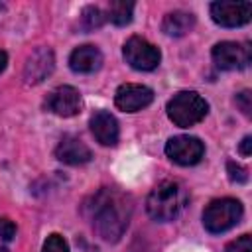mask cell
Here are the masks:
<instances>
[{
    "label": "cell",
    "mask_w": 252,
    "mask_h": 252,
    "mask_svg": "<svg viewBox=\"0 0 252 252\" xmlns=\"http://www.w3.org/2000/svg\"><path fill=\"white\" fill-rule=\"evenodd\" d=\"M83 211L102 240L116 242L124 234L130 222L132 205L124 193L104 187L94 195H91Z\"/></svg>",
    "instance_id": "obj_1"
},
{
    "label": "cell",
    "mask_w": 252,
    "mask_h": 252,
    "mask_svg": "<svg viewBox=\"0 0 252 252\" xmlns=\"http://www.w3.org/2000/svg\"><path fill=\"white\" fill-rule=\"evenodd\" d=\"M187 201H189V195H187L185 185L179 181L167 179V181L158 183L150 191L146 199V211L154 220L167 222L181 215Z\"/></svg>",
    "instance_id": "obj_2"
},
{
    "label": "cell",
    "mask_w": 252,
    "mask_h": 252,
    "mask_svg": "<svg viewBox=\"0 0 252 252\" xmlns=\"http://www.w3.org/2000/svg\"><path fill=\"white\" fill-rule=\"evenodd\" d=\"M165 110H167L169 120L175 126L189 128V126L199 124L207 116L209 104H207V100L199 93H195V91H181V93L173 94L167 100Z\"/></svg>",
    "instance_id": "obj_3"
},
{
    "label": "cell",
    "mask_w": 252,
    "mask_h": 252,
    "mask_svg": "<svg viewBox=\"0 0 252 252\" xmlns=\"http://www.w3.org/2000/svg\"><path fill=\"white\" fill-rule=\"evenodd\" d=\"M242 213L244 209L238 199H232V197L215 199L203 211V226L213 234L226 232L228 228L240 222Z\"/></svg>",
    "instance_id": "obj_4"
},
{
    "label": "cell",
    "mask_w": 252,
    "mask_h": 252,
    "mask_svg": "<svg viewBox=\"0 0 252 252\" xmlns=\"http://www.w3.org/2000/svg\"><path fill=\"white\" fill-rule=\"evenodd\" d=\"M122 55H124L126 63L136 71H154L161 61L159 49L154 43H150L148 39L138 37V35H132L124 43Z\"/></svg>",
    "instance_id": "obj_5"
},
{
    "label": "cell",
    "mask_w": 252,
    "mask_h": 252,
    "mask_svg": "<svg viewBox=\"0 0 252 252\" xmlns=\"http://www.w3.org/2000/svg\"><path fill=\"white\" fill-rule=\"evenodd\" d=\"M213 61L222 71H238L250 65L252 47L250 43L242 41H220L211 51Z\"/></svg>",
    "instance_id": "obj_6"
},
{
    "label": "cell",
    "mask_w": 252,
    "mask_h": 252,
    "mask_svg": "<svg viewBox=\"0 0 252 252\" xmlns=\"http://www.w3.org/2000/svg\"><path fill=\"white\" fill-rule=\"evenodd\" d=\"M165 156L179 165H195L205 156V144L195 136H173L165 144Z\"/></svg>",
    "instance_id": "obj_7"
},
{
    "label": "cell",
    "mask_w": 252,
    "mask_h": 252,
    "mask_svg": "<svg viewBox=\"0 0 252 252\" xmlns=\"http://www.w3.org/2000/svg\"><path fill=\"white\" fill-rule=\"evenodd\" d=\"M252 4L250 2H213L211 4V18L215 24L222 28H238L250 22Z\"/></svg>",
    "instance_id": "obj_8"
},
{
    "label": "cell",
    "mask_w": 252,
    "mask_h": 252,
    "mask_svg": "<svg viewBox=\"0 0 252 252\" xmlns=\"http://www.w3.org/2000/svg\"><path fill=\"white\" fill-rule=\"evenodd\" d=\"M81 106H83L81 93L71 85H61V87L53 89L45 100V108L57 116H63V118L79 114Z\"/></svg>",
    "instance_id": "obj_9"
},
{
    "label": "cell",
    "mask_w": 252,
    "mask_h": 252,
    "mask_svg": "<svg viewBox=\"0 0 252 252\" xmlns=\"http://www.w3.org/2000/svg\"><path fill=\"white\" fill-rule=\"evenodd\" d=\"M154 100V91L146 85H136V83H124L116 89L114 102L120 110L124 112H138L152 104Z\"/></svg>",
    "instance_id": "obj_10"
},
{
    "label": "cell",
    "mask_w": 252,
    "mask_h": 252,
    "mask_svg": "<svg viewBox=\"0 0 252 252\" xmlns=\"http://www.w3.org/2000/svg\"><path fill=\"white\" fill-rule=\"evenodd\" d=\"M53 67H55L53 51L47 47H37L26 61V67H24L26 83H32V85L41 83L53 73Z\"/></svg>",
    "instance_id": "obj_11"
},
{
    "label": "cell",
    "mask_w": 252,
    "mask_h": 252,
    "mask_svg": "<svg viewBox=\"0 0 252 252\" xmlns=\"http://www.w3.org/2000/svg\"><path fill=\"white\" fill-rule=\"evenodd\" d=\"M55 156H57V159L63 161V163L81 165V163L91 161L93 152H91V148H89L83 140H79V138H75V136H63L61 142H59L57 148H55Z\"/></svg>",
    "instance_id": "obj_12"
},
{
    "label": "cell",
    "mask_w": 252,
    "mask_h": 252,
    "mask_svg": "<svg viewBox=\"0 0 252 252\" xmlns=\"http://www.w3.org/2000/svg\"><path fill=\"white\" fill-rule=\"evenodd\" d=\"M91 132L94 136V140L102 146H114L118 142V122L116 118L108 112V110H96L93 116H91Z\"/></svg>",
    "instance_id": "obj_13"
},
{
    "label": "cell",
    "mask_w": 252,
    "mask_h": 252,
    "mask_svg": "<svg viewBox=\"0 0 252 252\" xmlns=\"http://www.w3.org/2000/svg\"><path fill=\"white\" fill-rule=\"evenodd\" d=\"M102 65V53L94 45H79L69 55V67L75 73H94Z\"/></svg>",
    "instance_id": "obj_14"
},
{
    "label": "cell",
    "mask_w": 252,
    "mask_h": 252,
    "mask_svg": "<svg viewBox=\"0 0 252 252\" xmlns=\"http://www.w3.org/2000/svg\"><path fill=\"white\" fill-rule=\"evenodd\" d=\"M193 26H195V16L185 10H173V12L165 14L163 22H161V30L173 37L185 35L187 32L193 30Z\"/></svg>",
    "instance_id": "obj_15"
},
{
    "label": "cell",
    "mask_w": 252,
    "mask_h": 252,
    "mask_svg": "<svg viewBox=\"0 0 252 252\" xmlns=\"http://www.w3.org/2000/svg\"><path fill=\"white\" fill-rule=\"evenodd\" d=\"M132 14H134V2H126V0H114L108 6V20L114 26H126L132 22Z\"/></svg>",
    "instance_id": "obj_16"
},
{
    "label": "cell",
    "mask_w": 252,
    "mask_h": 252,
    "mask_svg": "<svg viewBox=\"0 0 252 252\" xmlns=\"http://www.w3.org/2000/svg\"><path fill=\"white\" fill-rule=\"evenodd\" d=\"M104 20H106L104 12H102L100 8H96V6H87V8L81 12V26H83V30H87V32H91V30H94V28H100V26L104 24Z\"/></svg>",
    "instance_id": "obj_17"
},
{
    "label": "cell",
    "mask_w": 252,
    "mask_h": 252,
    "mask_svg": "<svg viewBox=\"0 0 252 252\" xmlns=\"http://www.w3.org/2000/svg\"><path fill=\"white\" fill-rule=\"evenodd\" d=\"M41 252H69V244L61 234H49L43 242Z\"/></svg>",
    "instance_id": "obj_18"
},
{
    "label": "cell",
    "mask_w": 252,
    "mask_h": 252,
    "mask_svg": "<svg viewBox=\"0 0 252 252\" xmlns=\"http://www.w3.org/2000/svg\"><path fill=\"white\" fill-rule=\"evenodd\" d=\"M224 252H252V238H250V234H242V236L230 240L224 246Z\"/></svg>",
    "instance_id": "obj_19"
},
{
    "label": "cell",
    "mask_w": 252,
    "mask_h": 252,
    "mask_svg": "<svg viewBox=\"0 0 252 252\" xmlns=\"http://www.w3.org/2000/svg\"><path fill=\"white\" fill-rule=\"evenodd\" d=\"M226 169H228L230 181H236V183H246V181H248V171H246V167H242L240 163L228 161V163H226Z\"/></svg>",
    "instance_id": "obj_20"
},
{
    "label": "cell",
    "mask_w": 252,
    "mask_h": 252,
    "mask_svg": "<svg viewBox=\"0 0 252 252\" xmlns=\"http://www.w3.org/2000/svg\"><path fill=\"white\" fill-rule=\"evenodd\" d=\"M236 106L242 110V114H246V116L252 114V94L248 89H244L242 93L236 94Z\"/></svg>",
    "instance_id": "obj_21"
},
{
    "label": "cell",
    "mask_w": 252,
    "mask_h": 252,
    "mask_svg": "<svg viewBox=\"0 0 252 252\" xmlns=\"http://www.w3.org/2000/svg\"><path fill=\"white\" fill-rule=\"evenodd\" d=\"M16 236V224L4 217H0V238L4 240H12Z\"/></svg>",
    "instance_id": "obj_22"
},
{
    "label": "cell",
    "mask_w": 252,
    "mask_h": 252,
    "mask_svg": "<svg viewBox=\"0 0 252 252\" xmlns=\"http://www.w3.org/2000/svg\"><path fill=\"white\" fill-rule=\"evenodd\" d=\"M238 152H240L244 158L252 154V136H244V138H242V142H240V146H238Z\"/></svg>",
    "instance_id": "obj_23"
},
{
    "label": "cell",
    "mask_w": 252,
    "mask_h": 252,
    "mask_svg": "<svg viewBox=\"0 0 252 252\" xmlns=\"http://www.w3.org/2000/svg\"><path fill=\"white\" fill-rule=\"evenodd\" d=\"M6 65H8V55L4 49H0V73L6 69Z\"/></svg>",
    "instance_id": "obj_24"
}]
</instances>
